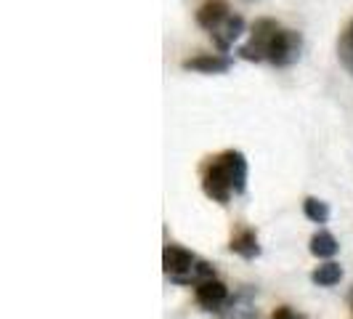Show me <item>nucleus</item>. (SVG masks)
Returning <instances> with one entry per match:
<instances>
[{"instance_id":"nucleus-4","label":"nucleus","mask_w":353,"mask_h":319,"mask_svg":"<svg viewBox=\"0 0 353 319\" xmlns=\"http://www.w3.org/2000/svg\"><path fill=\"white\" fill-rule=\"evenodd\" d=\"M194 264H196V255L192 250L181 248V245H165V250H162V269H165V274H170L173 280L192 274Z\"/></svg>"},{"instance_id":"nucleus-7","label":"nucleus","mask_w":353,"mask_h":319,"mask_svg":"<svg viewBox=\"0 0 353 319\" xmlns=\"http://www.w3.org/2000/svg\"><path fill=\"white\" fill-rule=\"evenodd\" d=\"M229 11L231 8L226 0H205V3L199 6V11H196V24H199L202 30L212 32V30H218V27L231 17Z\"/></svg>"},{"instance_id":"nucleus-1","label":"nucleus","mask_w":353,"mask_h":319,"mask_svg":"<svg viewBox=\"0 0 353 319\" xmlns=\"http://www.w3.org/2000/svg\"><path fill=\"white\" fill-rule=\"evenodd\" d=\"M248 189V157L236 149H226L202 165V192L218 205H229L231 195Z\"/></svg>"},{"instance_id":"nucleus-14","label":"nucleus","mask_w":353,"mask_h":319,"mask_svg":"<svg viewBox=\"0 0 353 319\" xmlns=\"http://www.w3.org/2000/svg\"><path fill=\"white\" fill-rule=\"evenodd\" d=\"M348 306H351V309H353V287H351V290H348Z\"/></svg>"},{"instance_id":"nucleus-10","label":"nucleus","mask_w":353,"mask_h":319,"mask_svg":"<svg viewBox=\"0 0 353 319\" xmlns=\"http://www.w3.org/2000/svg\"><path fill=\"white\" fill-rule=\"evenodd\" d=\"M340 280H343V266L335 264V261H327V264L316 266L314 274H311V282L319 284V287H335Z\"/></svg>"},{"instance_id":"nucleus-8","label":"nucleus","mask_w":353,"mask_h":319,"mask_svg":"<svg viewBox=\"0 0 353 319\" xmlns=\"http://www.w3.org/2000/svg\"><path fill=\"white\" fill-rule=\"evenodd\" d=\"M229 250H231V253H236V255H242V258H248V261L258 258V255H261V242H258V234H255L252 229L236 231V234L231 237Z\"/></svg>"},{"instance_id":"nucleus-12","label":"nucleus","mask_w":353,"mask_h":319,"mask_svg":"<svg viewBox=\"0 0 353 319\" xmlns=\"http://www.w3.org/2000/svg\"><path fill=\"white\" fill-rule=\"evenodd\" d=\"M303 213L314 224H327L330 221V205L324 200H319V197H305L303 200Z\"/></svg>"},{"instance_id":"nucleus-13","label":"nucleus","mask_w":353,"mask_h":319,"mask_svg":"<svg viewBox=\"0 0 353 319\" xmlns=\"http://www.w3.org/2000/svg\"><path fill=\"white\" fill-rule=\"evenodd\" d=\"M271 319H303L301 314H295L290 306H279L274 314H271Z\"/></svg>"},{"instance_id":"nucleus-9","label":"nucleus","mask_w":353,"mask_h":319,"mask_svg":"<svg viewBox=\"0 0 353 319\" xmlns=\"http://www.w3.org/2000/svg\"><path fill=\"white\" fill-rule=\"evenodd\" d=\"M308 250H311V255H316V258H332V255H337V250H340V242H337V237L332 231L319 229L316 234L311 237Z\"/></svg>"},{"instance_id":"nucleus-11","label":"nucleus","mask_w":353,"mask_h":319,"mask_svg":"<svg viewBox=\"0 0 353 319\" xmlns=\"http://www.w3.org/2000/svg\"><path fill=\"white\" fill-rule=\"evenodd\" d=\"M337 59L345 67V72L353 75V19L345 24V30L337 37Z\"/></svg>"},{"instance_id":"nucleus-3","label":"nucleus","mask_w":353,"mask_h":319,"mask_svg":"<svg viewBox=\"0 0 353 319\" xmlns=\"http://www.w3.org/2000/svg\"><path fill=\"white\" fill-rule=\"evenodd\" d=\"M279 30V24L274 21V19H258L255 24H252V37H250V43H245L242 48H239V56L245 59V61H265V48H268V40L271 35Z\"/></svg>"},{"instance_id":"nucleus-6","label":"nucleus","mask_w":353,"mask_h":319,"mask_svg":"<svg viewBox=\"0 0 353 319\" xmlns=\"http://www.w3.org/2000/svg\"><path fill=\"white\" fill-rule=\"evenodd\" d=\"M183 70L202 72V75H223L231 70V59L226 53H196L183 61Z\"/></svg>"},{"instance_id":"nucleus-2","label":"nucleus","mask_w":353,"mask_h":319,"mask_svg":"<svg viewBox=\"0 0 353 319\" xmlns=\"http://www.w3.org/2000/svg\"><path fill=\"white\" fill-rule=\"evenodd\" d=\"M303 48V37L295 30H276L271 40H268V48H265V61L276 64V67H287L292 61H298Z\"/></svg>"},{"instance_id":"nucleus-5","label":"nucleus","mask_w":353,"mask_h":319,"mask_svg":"<svg viewBox=\"0 0 353 319\" xmlns=\"http://www.w3.org/2000/svg\"><path fill=\"white\" fill-rule=\"evenodd\" d=\"M194 296H196V303L202 306V309H208V311H218L223 303L229 301V287L221 282V280H202V282L194 284Z\"/></svg>"}]
</instances>
